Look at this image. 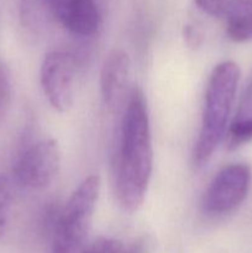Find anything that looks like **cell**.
Listing matches in <instances>:
<instances>
[{
    "mask_svg": "<svg viewBox=\"0 0 252 253\" xmlns=\"http://www.w3.org/2000/svg\"><path fill=\"white\" fill-rule=\"evenodd\" d=\"M153 167L150 118L145 95L132 88L121 121L116 162V194L127 212H135L146 199Z\"/></svg>",
    "mask_w": 252,
    "mask_h": 253,
    "instance_id": "1",
    "label": "cell"
},
{
    "mask_svg": "<svg viewBox=\"0 0 252 253\" xmlns=\"http://www.w3.org/2000/svg\"><path fill=\"white\" fill-rule=\"evenodd\" d=\"M240 82V68L235 62L224 61L212 69L207 84L199 135L193 151L197 167L207 165L225 138L232 104Z\"/></svg>",
    "mask_w": 252,
    "mask_h": 253,
    "instance_id": "2",
    "label": "cell"
},
{
    "mask_svg": "<svg viewBox=\"0 0 252 253\" xmlns=\"http://www.w3.org/2000/svg\"><path fill=\"white\" fill-rule=\"evenodd\" d=\"M100 178L91 174L76 188L57 217L52 237V253H83L93 222Z\"/></svg>",
    "mask_w": 252,
    "mask_h": 253,
    "instance_id": "3",
    "label": "cell"
},
{
    "mask_svg": "<svg viewBox=\"0 0 252 253\" xmlns=\"http://www.w3.org/2000/svg\"><path fill=\"white\" fill-rule=\"evenodd\" d=\"M251 180V168L245 163H232L221 168L203 195V211L212 217L234 212L247 198Z\"/></svg>",
    "mask_w": 252,
    "mask_h": 253,
    "instance_id": "4",
    "label": "cell"
},
{
    "mask_svg": "<svg viewBox=\"0 0 252 253\" xmlns=\"http://www.w3.org/2000/svg\"><path fill=\"white\" fill-rule=\"evenodd\" d=\"M61 163L58 142L52 138L39 141L17 156L12 168L14 180L25 189H44L56 179Z\"/></svg>",
    "mask_w": 252,
    "mask_h": 253,
    "instance_id": "5",
    "label": "cell"
},
{
    "mask_svg": "<svg viewBox=\"0 0 252 253\" xmlns=\"http://www.w3.org/2000/svg\"><path fill=\"white\" fill-rule=\"evenodd\" d=\"M76 71L74 56L67 51H51L42 61V90L52 108L59 113H66L73 105Z\"/></svg>",
    "mask_w": 252,
    "mask_h": 253,
    "instance_id": "6",
    "label": "cell"
},
{
    "mask_svg": "<svg viewBox=\"0 0 252 253\" xmlns=\"http://www.w3.org/2000/svg\"><path fill=\"white\" fill-rule=\"evenodd\" d=\"M59 24L79 36H93L101 17L95 0H41Z\"/></svg>",
    "mask_w": 252,
    "mask_h": 253,
    "instance_id": "7",
    "label": "cell"
},
{
    "mask_svg": "<svg viewBox=\"0 0 252 253\" xmlns=\"http://www.w3.org/2000/svg\"><path fill=\"white\" fill-rule=\"evenodd\" d=\"M130 68V57L121 48L111 49L104 59L100 73V93L108 108L115 109L124 100Z\"/></svg>",
    "mask_w": 252,
    "mask_h": 253,
    "instance_id": "8",
    "label": "cell"
},
{
    "mask_svg": "<svg viewBox=\"0 0 252 253\" xmlns=\"http://www.w3.org/2000/svg\"><path fill=\"white\" fill-rule=\"evenodd\" d=\"M252 141V78L245 88L239 108L226 132L229 150L241 147Z\"/></svg>",
    "mask_w": 252,
    "mask_h": 253,
    "instance_id": "9",
    "label": "cell"
},
{
    "mask_svg": "<svg viewBox=\"0 0 252 253\" xmlns=\"http://www.w3.org/2000/svg\"><path fill=\"white\" fill-rule=\"evenodd\" d=\"M226 35L242 43L252 40V0H235L224 16Z\"/></svg>",
    "mask_w": 252,
    "mask_h": 253,
    "instance_id": "10",
    "label": "cell"
},
{
    "mask_svg": "<svg viewBox=\"0 0 252 253\" xmlns=\"http://www.w3.org/2000/svg\"><path fill=\"white\" fill-rule=\"evenodd\" d=\"M83 253H137V250L135 247L127 246L120 240L99 237L86 245Z\"/></svg>",
    "mask_w": 252,
    "mask_h": 253,
    "instance_id": "11",
    "label": "cell"
},
{
    "mask_svg": "<svg viewBox=\"0 0 252 253\" xmlns=\"http://www.w3.org/2000/svg\"><path fill=\"white\" fill-rule=\"evenodd\" d=\"M12 203V183L5 175H0V237L5 232L9 221Z\"/></svg>",
    "mask_w": 252,
    "mask_h": 253,
    "instance_id": "12",
    "label": "cell"
},
{
    "mask_svg": "<svg viewBox=\"0 0 252 253\" xmlns=\"http://www.w3.org/2000/svg\"><path fill=\"white\" fill-rule=\"evenodd\" d=\"M197 6L212 17H224L235 0H194Z\"/></svg>",
    "mask_w": 252,
    "mask_h": 253,
    "instance_id": "13",
    "label": "cell"
},
{
    "mask_svg": "<svg viewBox=\"0 0 252 253\" xmlns=\"http://www.w3.org/2000/svg\"><path fill=\"white\" fill-rule=\"evenodd\" d=\"M11 100V79L9 71L0 63V118L5 115Z\"/></svg>",
    "mask_w": 252,
    "mask_h": 253,
    "instance_id": "14",
    "label": "cell"
},
{
    "mask_svg": "<svg viewBox=\"0 0 252 253\" xmlns=\"http://www.w3.org/2000/svg\"><path fill=\"white\" fill-rule=\"evenodd\" d=\"M184 40L189 47H198L202 43L203 35L197 27L193 25H188L184 27Z\"/></svg>",
    "mask_w": 252,
    "mask_h": 253,
    "instance_id": "15",
    "label": "cell"
}]
</instances>
